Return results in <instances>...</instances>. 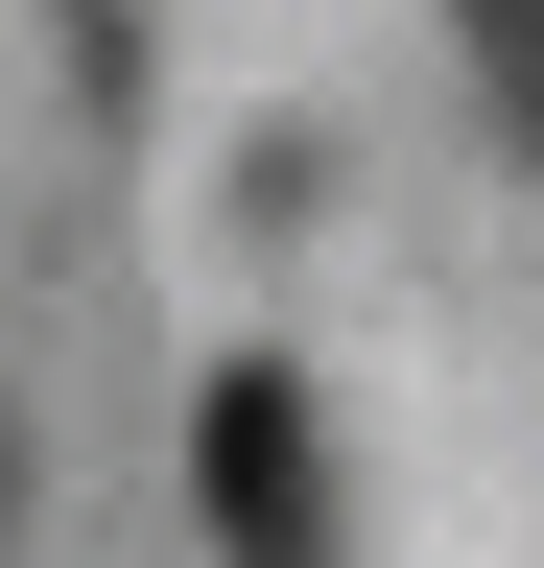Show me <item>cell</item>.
I'll use <instances>...</instances> for the list:
<instances>
[{"label": "cell", "mask_w": 544, "mask_h": 568, "mask_svg": "<svg viewBox=\"0 0 544 568\" xmlns=\"http://www.w3.org/2000/svg\"><path fill=\"white\" fill-rule=\"evenodd\" d=\"M189 521H214V568H331V426L285 355H237L189 403Z\"/></svg>", "instance_id": "obj_1"}, {"label": "cell", "mask_w": 544, "mask_h": 568, "mask_svg": "<svg viewBox=\"0 0 544 568\" xmlns=\"http://www.w3.org/2000/svg\"><path fill=\"white\" fill-rule=\"evenodd\" d=\"M473 71H497V119H521V166H544V0H450Z\"/></svg>", "instance_id": "obj_2"}]
</instances>
